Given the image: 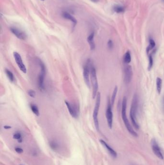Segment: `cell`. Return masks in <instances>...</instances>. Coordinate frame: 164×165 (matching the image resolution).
Masks as SVG:
<instances>
[{"instance_id":"6da1fadb","label":"cell","mask_w":164,"mask_h":165,"mask_svg":"<svg viewBox=\"0 0 164 165\" xmlns=\"http://www.w3.org/2000/svg\"><path fill=\"white\" fill-rule=\"evenodd\" d=\"M127 105V99L126 97H124L123 98V101H122V118L125 125L126 126V128L127 129L128 131L133 136L137 137L138 136V134L134 130V129H133L131 126L130 124V122H129V120L128 119L127 116V114H126Z\"/></svg>"},{"instance_id":"7a4b0ae2","label":"cell","mask_w":164,"mask_h":165,"mask_svg":"<svg viewBox=\"0 0 164 165\" xmlns=\"http://www.w3.org/2000/svg\"><path fill=\"white\" fill-rule=\"evenodd\" d=\"M138 107V98L137 95H135L133 97L131 103V108L130 110V117L133 127L136 129H139V125L138 124L136 117L137 110Z\"/></svg>"},{"instance_id":"3957f363","label":"cell","mask_w":164,"mask_h":165,"mask_svg":"<svg viewBox=\"0 0 164 165\" xmlns=\"http://www.w3.org/2000/svg\"><path fill=\"white\" fill-rule=\"evenodd\" d=\"M96 99L95 104V108L93 110V119L95 123L96 129L98 131L99 130V124L98 121V113L100 109V104H101V94L99 92L97 93Z\"/></svg>"},{"instance_id":"277c9868","label":"cell","mask_w":164,"mask_h":165,"mask_svg":"<svg viewBox=\"0 0 164 165\" xmlns=\"http://www.w3.org/2000/svg\"><path fill=\"white\" fill-rule=\"evenodd\" d=\"M38 63L41 68V73L39 76L38 83L39 87L40 88V90L41 91H43L45 90L44 78H45V73H46V69H45V65L40 59L38 60Z\"/></svg>"},{"instance_id":"5b68a950","label":"cell","mask_w":164,"mask_h":165,"mask_svg":"<svg viewBox=\"0 0 164 165\" xmlns=\"http://www.w3.org/2000/svg\"><path fill=\"white\" fill-rule=\"evenodd\" d=\"M90 80L93 85V99H95L98 93L97 91L98 90V84L97 81L96 70L93 67L91 68L90 71Z\"/></svg>"},{"instance_id":"8992f818","label":"cell","mask_w":164,"mask_h":165,"mask_svg":"<svg viewBox=\"0 0 164 165\" xmlns=\"http://www.w3.org/2000/svg\"><path fill=\"white\" fill-rule=\"evenodd\" d=\"M133 76L132 69L130 65H126L124 69V80L126 84H129L131 82Z\"/></svg>"},{"instance_id":"52a82bcc","label":"cell","mask_w":164,"mask_h":165,"mask_svg":"<svg viewBox=\"0 0 164 165\" xmlns=\"http://www.w3.org/2000/svg\"><path fill=\"white\" fill-rule=\"evenodd\" d=\"M112 105H111V101L109 99L108 100L107 107V111H106V117H107V124L108 127L110 129L112 128L113 118V114L112 111Z\"/></svg>"},{"instance_id":"ba28073f","label":"cell","mask_w":164,"mask_h":165,"mask_svg":"<svg viewBox=\"0 0 164 165\" xmlns=\"http://www.w3.org/2000/svg\"><path fill=\"white\" fill-rule=\"evenodd\" d=\"M13 56H14L15 62H16V63H17V65L19 68V69L23 73H27V69H26L25 64H24L23 62L22 61V58H21L20 55L17 52H14L13 53Z\"/></svg>"},{"instance_id":"9c48e42d","label":"cell","mask_w":164,"mask_h":165,"mask_svg":"<svg viewBox=\"0 0 164 165\" xmlns=\"http://www.w3.org/2000/svg\"><path fill=\"white\" fill-rule=\"evenodd\" d=\"M151 146L153 151L155 155L161 159H163L164 157L162 153L161 150L160 149V147L159 146L156 139H152L151 140Z\"/></svg>"},{"instance_id":"30bf717a","label":"cell","mask_w":164,"mask_h":165,"mask_svg":"<svg viewBox=\"0 0 164 165\" xmlns=\"http://www.w3.org/2000/svg\"><path fill=\"white\" fill-rule=\"evenodd\" d=\"M64 102H65L66 106L69 110V113L71 116L75 118H77L78 116V114H79V110L76 105L72 104L67 101H65Z\"/></svg>"},{"instance_id":"8fae6325","label":"cell","mask_w":164,"mask_h":165,"mask_svg":"<svg viewBox=\"0 0 164 165\" xmlns=\"http://www.w3.org/2000/svg\"><path fill=\"white\" fill-rule=\"evenodd\" d=\"M10 30L20 40H24L27 38V35L26 33L17 28L11 27L10 28Z\"/></svg>"},{"instance_id":"7c38bea8","label":"cell","mask_w":164,"mask_h":165,"mask_svg":"<svg viewBox=\"0 0 164 165\" xmlns=\"http://www.w3.org/2000/svg\"><path fill=\"white\" fill-rule=\"evenodd\" d=\"M83 75L84 80L85 84H86L88 88H90V71H89V68H88V66L87 65H86L84 67Z\"/></svg>"},{"instance_id":"4fadbf2b","label":"cell","mask_w":164,"mask_h":165,"mask_svg":"<svg viewBox=\"0 0 164 165\" xmlns=\"http://www.w3.org/2000/svg\"><path fill=\"white\" fill-rule=\"evenodd\" d=\"M100 142L101 143L102 145H103L104 147H105V148L107 149L108 152L110 154H111L112 157H113L114 158H116L117 157V154L116 152H115V150L113 149L106 142H104V140H100Z\"/></svg>"},{"instance_id":"5bb4252c","label":"cell","mask_w":164,"mask_h":165,"mask_svg":"<svg viewBox=\"0 0 164 165\" xmlns=\"http://www.w3.org/2000/svg\"><path fill=\"white\" fill-rule=\"evenodd\" d=\"M94 37H95V33L92 32L87 38V41L89 43L90 49L93 50L95 48V41H94Z\"/></svg>"},{"instance_id":"9a60e30c","label":"cell","mask_w":164,"mask_h":165,"mask_svg":"<svg viewBox=\"0 0 164 165\" xmlns=\"http://www.w3.org/2000/svg\"><path fill=\"white\" fill-rule=\"evenodd\" d=\"M62 16L64 18L71 21V22H72L73 24H74V26H75L77 24V20L76 19L69 13L67 12H64L62 14Z\"/></svg>"},{"instance_id":"2e32d148","label":"cell","mask_w":164,"mask_h":165,"mask_svg":"<svg viewBox=\"0 0 164 165\" xmlns=\"http://www.w3.org/2000/svg\"><path fill=\"white\" fill-rule=\"evenodd\" d=\"M156 90L159 94H160L161 92L162 86V80L159 77H157L156 80Z\"/></svg>"},{"instance_id":"e0dca14e","label":"cell","mask_w":164,"mask_h":165,"mask_svg":"<svg viewBox=\"0 0 164 165\" xmlns=\"http://www.w3.org/2000/svg\"><path fill=\"white\" fill-rule=\"evenodd\" d=\"M123 61H124V62L125 63L127 64H128L130 63V62H131V54H130V51H128L125 54L124 57H123Z\"/></svg>"},{"instance_id":"ac0fdd59","label":"cell","mask_w":164,"mask_h":165,"mask_svg":"<svg viewBox=\"0 0 164 165\" xmlns=\"http://www.w3.org/2000/svg\"><path fill=\"white\" fill-rule=\"evenodd\" d=\"M30 108L32 111L33 112L34 114H35L36 116H40V111L39 110L38 107H37L36 105L32 103L30 104Z\"/></svg>"},{"instance_id":"d6986e66","label":"cell","mask_w":164,"mask_h":165,"mask_svg":"<svg viewBox=\"0 0 164 165\" xmlns=\"http://www.w3.org/2000/svg\"><path fill=\"white\" fill-rule=\"evenodd\" d=\"M156 46V43L153 39L150 38L149 39V44L146 48V52L148 54L150 51L153 49Z\"/></svg>"},{"instance_id":"ffe728a7","label":"cell","mask_w":164,"mask_h":165,"mask_svg":"<svg viewBox=\"0 0 164 165\" xmlns=\"http://www.w3.org/2000/svg\"><path fill=\"white\" fill-rule=\"evenodd\" d=\"M5 73L9 80L11 82H14L15 81V77H14V74L12 72H11L8 69H6L5 70Z\"/></svg>"},{"instance_id":"44dd1931","label":"cell","mask_w":164,"mask_h":165,"mask_svg":"<svg viewBox=\"0 0 164 165\" xmlns=\"http://www.w3.org/2000/svg\"><path fill=\"white\" fill-rule=\"evenodd\" d=\"M118 87L117 86H116L115 87V88L113 92L112 95V97H111V103L112 106H113L114 104L115 103V99L116 98V94L118 93Z\"/></svg>"},{"instance_id":"7402d4cb","label":"cell","mask_w":164,"mask_h":165,"mask_svg":"<svg viewBox=\"0 0 164 165\" xmlns=\"http://www.w3.org/2000/svg\"><path fill=\"white\" fill-rule=\"evenodd\" d=\"M114 10L115 12L118 13H121L123 12L124 11V8L121 6H115L114 7Z\"/></svg>"},{"instance_id":"603a6c76","label":"cell","mask_w":164,"mask_h":165,"mask_svg":"<svg viewBox=\"0 0 164 165\" xmlns=\"http://www.w3.org/2000/svg\"><path fill=\"white\" fill-rule=\"evenodd\" d=\"M153 58L152 55L150 54L149 55V64H148V71H150L153 67Z\"/></svg>"},{"instance_id":"cb8c5ba5","label":"cell","mask_w":164,"mask_h":165,"mask_svg":"<svg viewBox=\"0 0 164 165\" xmlns=\"http://www.w3.org/2000/svg\"><path fill=\"white\" fill-rule=\"evenodd\" d=\"M13 138L18 140L19 142H22V136H21L20 133H19V132H16L14 134V135H13Z\"/></svg>"},{"instance_id":"d4e9b609","label":"cell","mask_w":164,"mask_h":165,"mask_svg":"<svg viewBox=\"0 0 164 165\" xmlns=\"http://www.w3.org/2000/svg\"><path fill=\"white\" fill-rule=\"evenodd\" d=\"M50 145L51 148L53 150H57L58 149L59 145H58L57 143H56V142H55V141H52L50 143Z\"/></svg>"},{"instance_id":"484cf974","label":"cell","mask_w":164,"mask_h":165,"mask_svg":"<svg viewBox=\"0 0 164 165\" xmlns=\"http://www.w3.org/2000/svg\"><path fill=\"white\" fill-rule=\"evenodd\" d=\"M28 94L29 96L32 98H34L36 95L35 91H34L33 90H29L28 91Z\"/></svg>"},{"instance_id":"4316f807","label":"cell","mask_w":164,"mask_h":165,"mask_svg":"<svg viewBox=\"0 0 164 165\" xmlns=\"http://www.w3.org/2000/svg\"><path fill=\"white\" fill-rule=\"evenodd\" d=\"M113 43L112 41L111 40H109L108 41V43H107V46L109 49H112L113 48Z\"/></svg>"},{"instance_id":"83f0119b","label":"cell","mask_w":164,"mask_h":165,"mask_svg":"<svg viewBox=\"0 0 164 165\" xmlns=\"http://www.w3.org/2000/svg\"><path fill=\"white\" fill-rule=\"evenodd\" d=\"M15 151L17 152V153H18V154H21L23 152V149L21 148H19V147H17L15 148Z\"/></svg>"},{"instance_id":"f1b7e54d","label":"cell","mask_w":164,"mask_h":165,"mask_svg":"<svg viewBox=\"0 0 164 165\" xmlns=\"http://www.w3.org/2000/svg\"><path fill=\"white\" fill-rule=\"evenodd\" d=\"M4 128L6 129H10L11 128V127L10 126H5L4 127Z\"/></svg>"},{"instance_id":"f546056e","label":"cell","mask_w":164,"mask_h":165,"mask_svg":"<svg viewBox=\"0 0 164 165\" xmlns=\"http://www.w3.org/2000/svg\"><path fill=\"white\" fill-rule=\"evenodd\" d=\"M90 1L93 3H97L100 1V0H90Z\"/></svg>"},{"instance_id":"4dcf8cb0","label":"cell","mask_w":164,"mask_h":165,"mask_svg":"<svg viewBox=\"0 0 164 165\" xmlns=\"http://www.w3.org/2000/svg\"><path fill=\"white\" fill-rule=\"evenodd\" d=\"M163 109L164 110V96L163 97Z\"/></svg>"},{"instance_id":"1f68e13d","label":"cell","mask_w":164,"mask_h":165,"mask_svg":"<svg viewBox=\"0 0 164 165\" xmlns=\"http://www.w3.org/2000/svg\"><path fill=\"white\" fill-rule=\"evenodd\" d=\"M41 1H44V0H41Z\"/></svg>"},{"instance_id":"d6a6232c","label":"cell","mask_w":164,"mask_h":165,"mask_svg":"<svg viewBox=\"0 0 164 165\" xmlns=\"http://www.w3.org/2000/svg\"><path fill=\"white\" fill-rule=\"evenodd\" d=\"M163 1H164V0H163Z\"/></svg>"}]
</instances>
